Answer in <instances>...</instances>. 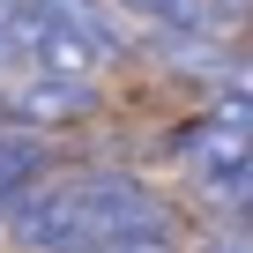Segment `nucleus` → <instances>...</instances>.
Returning a JSON list of instances; mask_svg holds the SVG:
<instances>
[{"instance_id":"obj_1","label":"nucleus","mask_w":253,"mask_h":253,"mask_svg":"<svg viewBox=\"0 0 253 253\" xmlns=\"http://www.w3.org/2000/svg\"><path fill=\"white\" fill-rule=\"evenodd\" d=\"M0 223L23 253H82L112 231H142V223H171V216L126 171H60V179H38Z\"/></svg>"},{"instance_id":"obj_2","label":"nucleus","mask_w":253,"mask_h":253,"mask_svg":"<svg viewBox=\"0 0 253 253\" xmlns=\"http://www.w3.org/2000/svg\"><path fill=\"white\" fill-rule=\"evenodd\" d=\"M179 157H186L194 186L231 209V201L246 194V179H253V126H238V119H201L194 134L179 142Z\"/></svg>"},{"instance_id":"obj_3","label":"nucleus","mask_w":253,"mask_h":253,"mask_svg":"<svg viewBox=\"0 0 253 253\" xmlns=\"http://www.w3.org/2000/svg\"><path fill=\"white\" fill-rule=\"evenodd\" d=\"M97 112L89 82H52V75H8L0 82V126L8 134H52V126H75Z\"/></svg>"},{"instance_id":"obj_4","label":"nucleus","mask_w":253,"mask_h":253,"mask_svg":"<svg viewBox=\"0 0 253 253\" xmlns=\"http://www.w3.org/2000/svg\"><path fill=\"white\" fill-rule=\"evenodd\" d=\"M30 15H38L45 30L75 38L97 67H112V60L126 52V23H119V8H112V0H30Z\"/></svg>"},{"instance_id":"obj_5","label":"nucleus","mask_w":253,"mask_h":253,"mask_svg":"<svg viewBox=\"0 0 253 253\" xmlns=\"http://www.w3.org/2000/svg\"><path fill=\"white\" fill-rule=\"evenodd\" d=\"M15 23H23V0H0V82L15 75Z\"/></svg>"}]
</instances>
